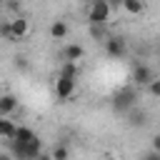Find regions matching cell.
<instances>
[{
  "label": "cell",
  "instance_id": "7",
  "mask_svg": "<svg viewBox=\"0 0 160 160\" xmlns=\"http://www.w3.org/2000/svg\"><path fill=\"white\" fill-rule=\"evenodd\" d=\"M48 32H50V38H52V40H65V38L70 35V25H68V20L58 18V20H52V22H50Z\"/></svg>",
  "mask_w": 160,
  "mask_h": 160
},
{
  "label": "cell",
  "instance_id": "9",
  "mask_svg": "<svg viewBox=\"0 0 160 160\" xmlns=\"http://www.w3.org/2000/svg\"><path fill=\"white\" fill-rule=\"evenodd\" d=\"M18 110V98L12 92H2L0 95V118H10Z\"/></svg>",
  "mask_w": 160,
  "mask_h": 160
},
{
  "label": "cell",
  "instance_id": "20",
  "mask_svg": "<svg viewBox=\"0 0 160 160\" xmlns=\"http://www.w3.org/2000/svg\"><path fill=\"white\" fill-rule=\"evenodd\" d=\"M38 160H52V155H50V152H40V158H38Z\"/></svg>",
  "mask_w": 160,
  "mask_h": 160
},
{
  "label": "cell",
  "instance_id": "13",
  "mask_svg": "<svg viewBox=\"0 0 160 160\" xmlns=\"http://www.w3.org/2000/svg\"><path fill=\"white\" fill-rule=\"evenodd\" d=\"M35 138H38V135H35L28 125H20V128H18V135H15V140H12L10 145H25V142H32Z\"/></svg>",
  "mask_w": 160,
  "mask_h": 160
},
{
  "label": "cell",
  "instance_id": "2",
  "mask_svg": "<svg viewBox=\"0 0 160 160\" xmlns=\"http://www.w3.org/2000/svg\"><path fill=\"white\" fill-rule=\"evenodd\" d=\"M112 10H115V5H110L108 0H95L88 5V22L105 28V22H110V18H112Z\"/></svg>",
  "mask_w": 160,
  "mask_h": 160
},
{
  "label": "cell",
  "instance_id": "17",
  "mask_svg": "<svg viewBox=\"0 0 160 160\" xmlns=\"http://www.w3.org/2000/svg\"><path fill=\"white\" fill-rule=\"evenodd\" d=\"M152 150H155V152H160V132H158V135H152Z\"/></svg>",
  "mask_w": 160,
  "mask_h": 160
},
{
  "label": "cell",
  "instance_id": "3",
  "mask_svg": "<svg viewBox=\"0 0 160 160\" xmlns=\"http://www.w3.org/2000/svg\"><path fill=\"white\" fill-rule=\"evenodd\" d=\"M102 48H105V52L110 58H125L128 55V42L120 35H108V40L102 42Z\"/></svg>",
  "mask_w": 160,
  "mask_h": 160
},
{
  "label": "cell",
  "instance_id": "8",
  "mask_svg": "<svg viewBox=\"0 0 160 160\" xmlns=\"http://www.w3.org/2000/svg\"><path fill=\"white\" fill-rule=\"evenodd\" d=\"M82 72V65L80 62H70V60H62L60 68H58V78H70V80H78Z\"/></svg>",
  "mask_w": 160,
  "mask_h": 160
},
{
  "label": "cell",
  "instance_id": "22",
  "mask_svg": "<svg viewBox=\"0 0 160 160\" xmlns=\"http://www.w3.org/2000/svg\"><path fill=\"white\" fill-rule=\"evenodd\" d=\"M0 160H12V155H10V152H2V155H0Z\"/></svg>",
  "mask_w": 160,
  "mask_h": 160
},
{
  "label": "cell",
  "instance_id": "12",
  "mask_svg": "<svg viewBox=\"0 0 160 160\" xmlns=\"http://www.w3.org/2000/svg\"><path fill=\"white\" fill-rule=\"evenodd\" d=\"M118 8H120L122 12H128V15H142L148 5H145L142 0H122Z\"/></svg>",
  "mask_w": 160,
  "mask_h": 160
},
{
  "label": "cell",
  "instance_id": "11",
  "mask_svg": "<svg viewBox=\"0 0 160 160\" xmlns=\"http://www.w3.org/2000/svg\"><path fill=\"white\" fill-rule=\"evenodd\" d=\"M132 105H135V90H132V88L120 90V92H118V98H115V108L125 110V108H132Z\"/></svg>",
  "mask_w": 160,
  "mask_h": 160
},
{
  "label": "cell",
  "instance_id": "16",
  "mask_svg": "<svg viewBox=\"0 0 160 160\" xmlns=\"http://www.w3.org/2000/svg\"><path fill=\"white\" fill-rule=\"evenodd\" d=\"M148 92H150L152 98H160V78H155V80L148 85Z\"/></svg>",
  "mask_w": 160,
  "mask_h": 160
},
{
  "label": "cell",
  "instance_id": "21",
  "mask_svg": "<svg viewBox=\"0 0 160 160\" xmlns=\"http://www.w3.org/2000/svg\"><path fill=\"white\" fill-rule=\"evenodd\" d=\"M100 160H118V158H115V155H110V152H105V155H102Z\"/></svg>",
  "mask_w": 160,
  "mask_h": 160
},
{
  "label": "cell",
  "instance_id": "6",
  "mask_svg": "<svg viewBox=\"0 0 160 160\" xmlns=\"http://www.w3.org/2000/svg\"><path fill=\"white\" fill-rule=\"evenodd\" d=\"M60 55H62V60L80 62V60L85 58V48H82L80 42H65V45H62V50H60Z\"/></svg>",
  "mask_w": 160,
  "mask_h": 160
},
{
  "label": "cell",
  "instance_id": "14",
  "mask_svg": "<svg viewBox=\"0 0 160 160\" xmlns=\"http://www.w3.org/2000/svg\"><path fill=\"white\" fill-rule=\"evenodd\" d=\"M50 155H52V160H70V148L65 142H58V145H52Z\"/></svg>",
  "mask_w": 160,
  "mask_h": 160
},
{
  "label": "cell",
  "instance_id": "1",
  "mask_svg": "<svg viewBox=\"0 0 160 160\" xmlns=\"http://www.w3.org/2000/svg\"><path fill=\"white\" fill-rule=\"evenodd\" d=\"M30 20L25 15H12L10 20H2L0 25V35L8 40V42H18V40H25L30 35Z\"/></svg>",
  "mask_w": 160,
  "mask_h": 160
},
{
  "label": "cell",
  "instance_id": "19",
  "mask_svg": "<svg viewBox=\"0 0 160 160\" xmlns=\"http://www.w3.org/2000/svg\"><path fill=\"white\" fill-rule=\"evenodd\" d=\"M15 60H18V62H15V65H18V68H28V62H25V60H28V58H20V55H18V58H15Z\"/></svg>",
  "mask_w": 160,
  "mask_h": 160
},
{
  "label": "cell",
  "instance_id": "5",
  "mask_svg": "<svg viewBox=\"0 0 160 160\" xmlns=\"http://www.w3.org/2000/svg\"><path fill=\"white\" fill-rule=\"evenodd\" d=\"M78 90V80H70V78H58L55 80V98L58 100H70Z\"/></svg>",
  "mask_w": 160,
  "mask_h": 160
},
{
  "label": "cell",
  "instance_id": "10",
  "mask_svg": "<svg viewBox=\"0 0 160 160\" xmlns=\"http://www.w3.org/2000/svg\"><path fill=\"white\" fill-rule=\"evenodd\" d=\"M18 128H20V125H15L10 118H2V120H0V138H2L5 142H12L15 135H18Z\"/></svg>",
  "mask_w": 160,
  "mask_h": 160
},
{
  "label": "cell",
  "instance_id": "15",
  "mask_svg": "<svg viewBox=\"0 0 160 160\" xmlns=\"http://www.w3.org/2000/svg\"><path fill=\"white\" fill-rule=\"evenodd\" d=\"M90 35H92V38H102V42L108 40V35H105V28H102V25H90Z\"/></svg>",
  "mask_w": 160,
  "mask_h": 160
},
{
  "label": "cell",
  "instance_id": "18",
  "mask_svg": "<svg viewBox=\"0 0 160 160\" xmlns=\"http://www.w3.org/2000/svg\"><path fill=\"white\" fill-rule=\"evenodd\" d=\"M142 160H160V152H155V150H150V152H148V155H145Z\"/></svg>",
  "mask_w": 160,
  "mask_h": 160
},
{
  "label": "cell",
  "instance_id": "4",
  "mask_svg": "<svg viewBox=\"0 0 160 160\" xmlns=\"http://www.w3.org/2000/svg\"><path fill=\"white\" fill-rule=\"evenodd\" d=\"M158 75L152 72V68L150 65H145V62H138V65H132V72H130V80L135 82V85H150L152 80H155Z\"/></svg>",
  "mask_w": 160,
  "mask_h": 160
}]
</instances>
